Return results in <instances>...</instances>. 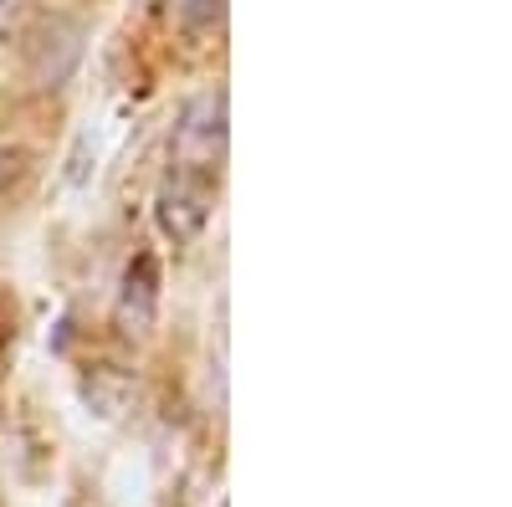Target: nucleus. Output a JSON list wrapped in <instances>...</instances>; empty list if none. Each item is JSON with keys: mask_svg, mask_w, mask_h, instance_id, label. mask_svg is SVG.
Returning a JSON list of instances; mask_svg holds the SVG:
<instances>
[{"mask_svg": "<svg viewBox=\"0 0 512 507\" xmlns=\"http://www.w3.org/2000/svg\"><path fill=\"white\" fill-rule=\"evenodd\" d=\"M169 164L175 175L195 180H221L226 164V88H205L185 103L175 139H169Z\"/></svg>", "mask_w": 512, "mask_h": 507, "instance_id": "nucleus-1", "label": "nucleus"}, {"mask_svg": "<svg viewBox=\"0 0 512 507\" xmlns=\"http://www.w3.org/2000/svg\"><path fill=\"white\" fill-rule=\"evenodd\" d=\"M210 205H216V180H195L169 169V180L154 195V226L175 246H190L210 226Z\"/></svg>", "mask_w": 512, "mask_h": 507, "instance_id": "nucleus-2", "label": "nucleus"}, {"mask_svg": "<svg viewBox=\"0 0 512 507\" xmlns=\"http://www.w3.org/2000/svg\"><path fill=\"white\" fill-rule=\"evenodd\" d=\"M26 164H31L26 144H21V139H11V134H0V190L16 185V180L26 175Z\"/></svg>", "mask_w": 512, "mask_h": 507, "instance_id": "nucleus-6", "label": "nucleus"}, {"mask_svg": "<svg viewBox=\"0 0 512 507\" xmlns=\"http://www.w3.org/2000/svg\"><path fill=\"white\" fill-rule=\"evenodd\" d=\"M82 62V26L72 16H41L26 36V72L36 88H62Z\"/></svg>", "mask_w": 512, "mask_h": 507, "instance_id": "nucleus-3", "label": "nucleus"}, {"mask_svg": "<svg viewBox=\"0 0 512 507\" xmlns=\"http://www.w3.org/2000/svg\"><path fill=\"white\" fill-rule=\"evenodd\" d=\"M169 6H175V16H180L190 31H210V26H221L226 0H169Z\"/></svg>", "mask_w": 512, "mask_h": 507, "instance_id": "nucleus-5", "label": "nucleus"}, {"mask_svg": "<svg viewBox=\"0 0 512 507\" xmlns=\"http://www.w3.org/2000/svg\"><path fill=\"white\" fill-rule=\"evenodd\" d=\"M154 318H159V262L154 251H139L118 282V328L123 338H149Z\"/></svg>", "mask_w": 512, "mask_h": 507, "instance_id": "nucleus-4", "label": "nucleus"}]
</instances>
